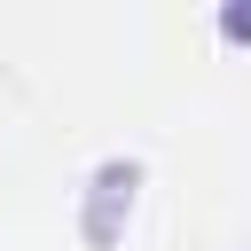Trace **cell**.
<instances>
[{
	"instance_id": "7a4b0ae2",
	"label": "cell",
	"mask_w": 251,
	"mask_h": 251,
	"mask_svg": "<svg viewBox=\"0 0 251 251\" xmlns=\"http://www.w3.org/2000/svg\"><path fill=\"white\" fill-rule=\"evenodd\" d=\"M220 39H235V47L251 39V8H243V0H227V8H220Z\"/></svg>"
},
{
	"instance_id": "6da1fadb",
	"label": "cell",
	"mask_w": 251,
	"mask_h": 251,
	"mask_svg": "<svg viewBox=\"0 0 251 251\" xmlns=\"http://www.w3.org/2000/svg\"><path fill=\"white\" fill-rule=\"evenodd\" d=\"M133 188H141V165H133V157H102V165H94L86 212H78V235H86L94 251L118 243V227H126V212H133Z\"/></svg>"
}]
</instances>
